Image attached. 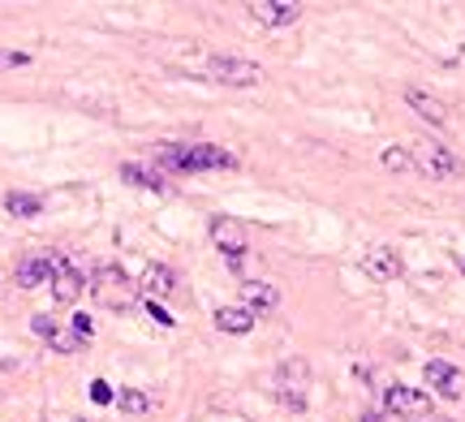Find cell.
Wrapping results in <instances>:
<instances>
[{
  "instance_id": "7a4b0ae2",
  "label": "cell",
  "mask_w": 465,
  "mask_h": 422,
  "mask_svg": "<svg viewBox=\"0 0 465 422\" xmlns=\"http://www.w3.org/2000/svg\"><path fill=\"white\" fill-rule=\"evenodd\" d=\"M91 289H95V302H99V306H108V310H129V306H134V289H129V276H125L117 263L95 267Z\"/></svg>"
},
{
  "instance_id": "f1b7e54d",
  "label": "cell",
  "mask_w": 465,
  "mask_h": 422,
  "mask_svg": "<svg viewBox=\"0 0 465 422\" xmlns=\"http://www.w3.org/2000/svg\"><path fill=\"white\" fill-rule=\"evenodd\" d=\"M461 271H465V259H461Z\"/></svg>"
},
{
  "instance_id": "484cf974",
  "label": "cell",
  "mask_w": 465,
  "mask_h": 422,
  "mask_svg": "<svg viewBox=\"0 0 465 422\" xmlns=\"http://www.w3.org/2000/svg\"><path fill=\"white\" fill-rule=\"evenodd\" d=\"M147 315L155 319V324H164V328H172V315L164 310V302H147Z\"/></svg>"
},
{
  "instance_id": "ffe728a7",
  "label": "cell",
  "mask_w": 465,
  "mask_h": 422,
  "mask_svg": "<svg viewBox=\"0 0 465 422\" xmlns=\"http://www.w3.org/2000/svg\"><path fill=\"white\" fill-rule=\"evenodd\" d=\"M151 409V396L147 392H138V388H125L121 392V414L125 418H138V414H147Z\"/></svg>"
},
{
  "instance_id": "52a82bcc",
  "label": "cell",
  "mask_w": 465,
  "mask_h": 422,
  "mask_svg": "<svg viewBox=\"0 0 465 422\" xmlns=\"http://www.w3.org/2000/svg\"><path fill=\"white\" fill-rule=\"evenodd\" d=\"M82 271H78L69 259H61L57 255V267H52V297H57L61 306H69V302H78V297H82Z\"/></svg>"
},
{
  "instance_id": "5b68a950",
  "label": "cell",
  "mask_w": 465,
  "mask_h": 422,
  "mask_svg": "<svg viewBox=\"0 0 465 422\" xmlns=\"http://www.w3.org/2000/svg\"><path fill=\"white\" fill-rule=\"evenodd\" d=\"M383 405L392 409V414H401V418H427V414H431V396L418 392V388L392 384V388L383 392Z\"/></svg>"
},
{
  "instance_id": "9a60e30c",
  "label": "cell",
  "mask_w": 465,
  "mask_h": 422,
  "mask_svg": "<svg viewBox=\"0 0 465 422\" xmlns=\"http://www.w3.org/2000/svg\"><path fill=\"white\" fill-rule=\"evenodd\" d=\"M276 302H280V293L267 285V280H246L242 285V306L254 315V310H276Z\"/></svg>"
},
{
  "instance_id": "ac0fdd59",
  "label": "cell",
  "mask_w": 465,
  "mask_h": 422,
  "mask_svg": "<svg viewBox=\"0 0 465 422\" xmlns=\"http://www.w3.org/2000/svg\"><path fill=\"white\" fill-rule=\"evenodd\" d=\"M5 207H9L13 216H39V211H43V198H39V194L9 190V194H5Z\"/></svg>"
},
{
  "instance_id": "4fadbf2b",
  "label": "cell",
  "mask_w": 465,
  "mask_h": 422,
  "mask_svg": "<svg viewBox=\"0 0 465 422\" xmlns=\"http://www.w3.org/2000/svg\"><path fill=\"white\" fill-rule=\"evenodd\" d=\"M52 267H57V255H31V259L17 263L13 280H17L22 289H35L39 280H52Z\"/></svg>"
},
{
  "instance_id": "e0dca14e",
  "label": "cell",
  "mask_w": 465,
  "mask_h": 422,
  "mask_svg": "<svg viewBox=\"0 0 465 422\" xmlns=\"http://www.w3.org/2000/svg\"><path fill=\"white\" fill-rule=\"evenodd\" d=\"M121 177H125L129 186L151 190V194H164V190H168V177H160V172L147 168V164H125V168H121Z\"/></svg>"
},
{
  "instance_id": "cb8c5ba5",
  "label": "cell",
  "mask_w": 465,
  "mask_h": 422,
  "mask_svg": "<svg viewBox=\"0 0 465 422\" xmlns=\"http://www.w3.org/2000/svg\"><path fill=\"white\" fill-rule=\"evenodd\" d=\"M69 328H73L78 336H82V340H91V336H95V324H91V315H82V310L73 315V324H69Z\"/></svg>"
},
{
  "instance_id": "2e32d148",
  "label": "cell",
  "mask_w": 465,
  "mask_h": 422,
  "mask_svg": "<svg viewBox=\"0 0 465 422\" xmlns=\"http://www.w3.org/2000/svg\"><path fill=\"white\" fill-rule=\"evenodd\" d=\"M216 328L228 332V336H250L254 332V315L246 306H220L216 310Z\"/></svg>"
},
{
  "instance_id": "8992f818",
  "label": "cell",
  "mask_w": 465,
  "mask_h": 422,
  "mask_svg": "<svg viewBox=\"0 0 465 422\" xmlns=\"http://www.w3.org/2000/svg\"><path fill=\"white\" fill-rule=\"evenodd\" d=\"M202 168H237V156L228 146H216V142L186 146V172H202Z\"/></svg>"
},
{
  "instance_id": "44dd1931",
  "label": "cell",
  "mask_w": 465,
  "mask_h": 422,
  "mask_svg": "<svg viewBox=\"0 0 465 422\" xmlns=\"http://www.w3.org/2000/svg\"><path fill=\"white\" fill-rule=\"evenodd\" d=\"M47 345H52V349H61V354H73V349H82V345H87V340H82V336H78L73 328H61V332H57V336H52Z\"/></svg>"
},
{
  "instance_id": "9c48e42d",
  "label": "cell",
  "mask_w": 465,
  "mask_h": 422,
  "mask_svg": "<svg viewBox=\"0 0 465 422\" xmlns=\"http://www.w3.org/2000/svg\"><path fill=\"white\" fill-rule=\"evenodd\" d=\"M422 375H427V384H431L439 396H448V401H457V396H461V370H457L452 362L435 358V362L422 366Z\"/></svg>"
},
{
  "instance_id": "7c38bea8",
  "label": "cell",
  "mask_w": 465,
  "mask_h": 422,
  "mask_svg": "<svg viewBox=\"0 0 465 422\" xmlns=\"http://www.w3.org/2000/svg\"><path fill=\"white\" fill-rule=\"evenodd\" d=\"M362 271H367L371 280H397L401 259H397V250H388V246H375V250H367V259H362Z\"/></svg>"
},
{
  "instance_id": "277c9868",
  "label": "cell",
  "mask_w": 465,
  "mask_h": 422,
  "mask_svg": "<svg viewBox=\"0 0 465 422\" xmlns=\"http://www.w3.org/2000/svg\"><path fill=\"white\" fill-rule=\"evenodd\" d=\"M409 156H413V168L427 172V177H452V172L461 168L448 146H439V142H431V138H418Z\"/></svg>"
},
{
  "instance_id": "8fae6325",
  "label": "cell",
  "mask_w": 465,
  "mask_h": 422,
  "mask_svg": "<svg viewBox=\"0 0 465 422\" xmlns=\"http://www.w3.org/2000/svg\"><path fill=\"white\" fill-rule=\"evenodd\" d=\"M250 17L263 22V27H293V22L302 17V9L297 5H280V0H254Z\"/></svg>"
},
{
  "instance_id": "6da1fadb",
  "label": "cell",
  "mask_w": 465,
  "mask_h": 422,
  "mask_svg": "<svg viewBox=\"0 0 465 422\" xmlns=\"http://www.w3.org/2000/svg\"><path fill=\"white\" fill-rule=\"evenodd\" d=\"M190 73H198V78L207 82H220V86H258L263 82V69H258L254 61H242V56H207L198 65H190Z\"/></svg>"
},
{
  "instance_id": "603a6c76",
  "label": "cell",
  "mask_w": 465,
  "mask_h": 422,
  "mask_svg": "<svg viewBox=\"0 0 465 422\" xmlns=\"http://www.w3.org/2000/svg\"><path fill=\"white\" fill-rule=\"evenodd\" d=\"M31 65V52H9V47H0V69H22Z\"/></svg>"
},
{
  "instance_id": "3957f363",
  "label": "cell",
  "mask_w": 465,
  "mask_h": 422,
  "mask_svg": "<svg viewBox=\"0 0 465 422\" xmlns=\"http://www.w3.org/2000/svg\"><path fill=\"white\" fill-rule=\"evenodd\" d=\"M306 384H310V370L302 358H284L276 370V396L284 409H306Z\"/></svg>"
},
{
  "instance_id": "5bb4252c",
  "label": "cell",
  "mask_w": 465,
  "mask_h": 422,
  "mask_svg": "<svg viewBox=\"0 0 465 422\" xmlns=\"http://www.w3.org/2000/svg\"><path fill=\"white\" fill-rule=\"evenodd\" d=\"M172 289H177V271H172V267H164V263H147V271H142V293L151 297V302L168 297Z\"/></svg>"
},
{
  "instance_id": "83f0119b",
  "label": "cell",
  "mask_w": 465,
  "mask_h": 422,
  "mask_svg": "<svg viewBox=\"0 0 465 422\" xmlns=\"http://www.w3.org/2000/svg\"><path fill=\"white\" fill-rule=\"evenodd\" d=\"M69 422H82V418H69Z\"/></svg>"
},
{
  "instance_id": "30bf717a",
  "label": "cell",
  "mask_w": 465,
  "mask_h": 422,
  "mask_svg": "<svg viewBox=\"0 0 465 422\" xmlns=\"http://www.w3.org/2000/svg\"><path fill=\"white\" fill-rule=\"evenodd\" d=\"M405 104L418 112L422 121H431V126H448V104L444 99H435V95H427V91H418V86H405Z\"/></svg>"
},
{
  "instance_id": "7402d4cb",
  "label": "cell",
  "mask_w": 465,
  "mask_h": 422,
  "mask_svg": "<svg viewBox=\"0 0 465 422\" xmlns=\"http://www.w3.org/2000/svg\"><path fill=\"white\" fill-rule=\"evenodd\" d=\"M31 328H35V336H39V340H52V336L61 332V324H57L52 315H35V319H31Z\"/></svg>"
},
{
  "instance_id": "d4e9b609",
  "label": "cell",
  "mask_w": 465,
  "mask_h": 422,
  "mask_svg": "<svg viewBox=\"0 0 465 422\" xmlns=\"http://www.w3.org/2000/svg\"><path fill=\"white\" fill-rule=\"evenodd\" d=\"M91 401H95V405H108V401H112V388L103 384V379H95V384H91Z\"/></svg>"
},
{
  "instance_id": "d6986e66",
  "label": "cell",
  "mask_w": 465,
  "mask_h": 422,
  "mask_svg": "<svg viewBox=\"0 0 465 422\" xmlns=\"http://www.w3.org/2000/svg\"><path fill=\"white\" fill-rule=\"evenodd\" d=\"M379 164H383L388 172H413V156L405 151V146H383Z\"/></svg>"
},
{
  "instance_id": "4316f807",
  "label": "cell",
  "mask_w": 465,
  "mask_h": 422,
  "mask_svg": "<svg viewBox=\"0 0 465 422\" xmlns=\"http://www.w3.org/2000/svg\"><path fill=\"white\" fill-rule=\"evenodd\" d=\"M362 422H383V418L379 414H362Z\"/></svg>"
},
{
  "instance_id": "ba28073f",
  "label": "cell",
  "mask_w": 465,
  "mask_h": 422,
  "mask_svg": "<svg viewBox=\"0 0 465 422\" xmlns=\"http://www.w3.org/2000/svg\"><path fill=\"white\" fill-rule=\"evenodd\" d=\"M212 241L220 246L228 259H242L246 255V229H242V220H228V216L212 220Z\"/></svg>"
}]
</instances>
